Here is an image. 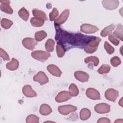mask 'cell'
Instances as JSON below:
<instances>
[{"instance_id": "cell-1", "label": "cell", "mask_w": 123, "mask_h": 123, "mask_svg": "<svg viewBox=\"0 0 123 123\" xmlns=\"http://www.w3.org/2000/svg\"><path fill=\"white\" fill-rule=\"evenodd\" d=\"M55 40L57 43L64 45H69L73 47H77L82 49L87 43L95 37L94 36H88L84 35L80 33H69L62 29L59 25H56Z\"/></svg>"}, {"instance_id": "cell-2", "label": "cell", "mask_w": 123, "mask_h": 123, "mask_svg": "<svg viewBox=\"0 0 123 123\" xmlns=\"http://www.w3.org/2000/svg\"><path fill=\"white\" fill-rule=\"evenodd\" d=\"M101 41L99 37H96L90 40L85 46L84 51L87 53H92L95 52L98 47V46Z\"/></svg>"}, {"instance_id": "cell-3", "label": "cell", "mask_w": 123, "mask_h": 123, "mask_svg": "<svg viewBox=\"0 0 123 123\" xmlns=\"http://www.w3.org/2000/svg\"><path fill=\"white\" fill-rule=\"evenodd\" d=\"M31 56L34 59L41 62H44L50 56V54L45 51L36 50L31 53Z\"/></svg>"}, {"instance_id": "cell-4", "label": "cell", "mask_w": 123, "mask_h": 123, "mask_svg": "<svg viewBox=\"0 0 123 123\" xmlns=\"http://www.w3.org/2000/svg\"><path fill=\"white\" fill-rule=\"evenodd\" d=\"M77 108L72 105H66L60 106L58 107L59 112L62 115H67L72 112L75 111Z\"/></svg>"}, {"instance_id": "cell-5", "label": "cell", "mask_w": 123, "mask_h": 123, "mask_svg": "<svg viewBox=\"0 0 123 123\" xmlns=\"http://www.w3.org/2000/svg\"><path fill=\"white\" fill-rule=\"evenodd\" d=\"M33 80L35 82H38L41 85H43L49 82V78L45 73L42 71L38 72L37 74L34 76Z\"/></svg>"}, {"instance_id": "cell-6", "label": "cell", "mask_w": 123, "mask_h": 123, "mask_svg": "<svg viewBox=\"0 0 123 123\" xmlns=\"http://www.w3.org/2000/svg\"><path fill=\"white\" fill-rule=\"evenodd\" d=\"M37 44V41L35 39L31 37H26L22 40L23 45L25 48L30 50H33Z\"/></svg>"}, {"instance_id": "cell-7", "label": "cell", "mask_w": 123, "mask_h": 123, "mask_svg": "<svg viewBox=\"0 0 123 123\" xmlns=\"http://www.w3.org/2000/svg\"><path fill=\"white\" fill-rule=\"evenodd\" d=\"M80 30L86 34H93L97 32L98 30V28L90 24H84L80 26Z\"/></svg>"}, {"instance_id": "cell-8", "label": "cell", "mask_w": 123, "mask_h": 123, "mask_svg": "<svg viewBox=\"0 0 123 123\" xmlns=\"http://www.w3.org/2000/svg\"><path fill=\"white\" fill-rule=\"evenodd\" d=\"M70 14V11L68 9L64 10L61 14L60 16L54 21V24L56 25H60L65 23L67 20Z\"/></svg>"}, {"instance_id": "cell-9", "label": "cell", "mask_w": 123, "mask_h": 123, "mask_svg": "<svg viewBox=\"0 0 123 123\" xmlns=\"http://www.w3.org/2000/svg\"><path fill=\"white\" fill-rule=\"evenodd\" d=\"M103 6L106 9L112 10L116 9L119 4L118 0H104L102 1Z\"/></svg>"}, {"instance_id": "cell-10", "label": "cell", "mask_w": 123, "mask_h": 123, "mask_svg": "<svg viewBox=\"0 0 123 123\" xmlns=\"http://www.w3.org/2000/svg\"><path fill=\"white\" fill-rule=\"evenodd\" d=\"M119 95L118 92L113 88L108 89L105 93V97L108 100L115 102Z\"/></svg>"}, {"instance_id": "cell-11", "label": "cell", "mask_w": 123, "mask_h": 123, "mask_svg": "<svg viewBox=\"0 0 123 123\" xmlns=\"http://www.w3.org/2000/svg\"><path fill=\"white\" fill-rule=\"evenodd\" d=\"M110 106L105 103H101L96 105L94 107L95 111L98 113L104 114L110 111Z\"/></svg>"}, {"instance_id": "cell-12", "label": "cell", "mask_w": 123, "mask_h": 123, "mask_svg": "<svg viewBox=\"0 0 123 123\" xmlns=\"http://www.w3.org/2000/svg\"><path fill=\"white\" fill-rule=\"evenodd\" d=\"M71 98L69 92L67 91H62L60 92L55 97V101L58 103L66 101Z\"/></svg>"}, {"instance_id": "cell-13", "label": "cell", "mask_w": 123, "mask_h": 123, "mask_svg": "<svg viewBox=\"0 0 123 123\" xmlns=\"http://www.w3.org/2000/svg\"><path fill=\"white\" fill-rule=\"evenodd\" d=\"M86 96L89 98L93 100H98L100 99L99 92L94 88H88L86 92Z\"/></svg>"}, {"instance_id": "cell-14", "label": "cell", "mask_w": 123, "mask_h": 123, "mask_svg": "<svg viewBox=\"0 0 123 123\" xmlns=\"http://www.w3.org/2000/svg\"><path fill=\"white\" fill-rule=\"evenodd\" d=\"M74 76L76 79L81 82H87L89 77L88 74L86 72L81 71L75 72L74 73Z\"/></svg>"}, {"instance_id": "cell-15", "label": "cell", "mask_w": 123, "mask_h": 123, "mask_svg": "<svg viewBox=\"0 0 123 123\" xmlns=\"http://www.w3.org/2000/svg\"><path fill=\"white\" fill-rule=\"evenodd\" d=\"M23 94L26 97L33 98L37 96L36 92L32 89L31 86L25 85L22 88Z\"/></svg>"}, {"instance_id": "cell-16", "label": "cell", "mask_w": 123, "mask_h": 123, "mask_svg": "<svg viewBox=\"0 0 123 123\" xmlns=\"http://www.w3.org/2000/svg\"><path fill=\"white\" fill-rule=\"evenodd\" d=\"M1 4L0 5V9L2 12L10 14L13 13V10L10 5V1L9 0H0Z\"/></svg>"}, {"instance_id": "cell-17", "label": "cell", "mask_w": 123, "mask_h": 123, "mask_svg": "<svg viewBox=\"0 0 123 123\" xmlns=\"http://www.w3.org/2000/svg\"><path fill=\"white\" fill-rule=\"evenodd\" d=\"M47 69L49 73H50L52 75L57 76V77H60L62 72L60 70V69L55 65L54 64H50L49 65Z\"/></svg>"}, {"instance_id": "cell-18", "label": "cell", "mask_w": 123, "mask_h": 123, "mask_svg": "<svg viewBox=\"0 0 123 123\" xmlns=\"http://www.w3.org/2000/svg\"><path fill=\"white\" fill-rule=\"evenodd\" d=\"M115 25L114 24H111L109 26L105 27L102 29L100 33V35L102 37H106L111 34L112 30L115 28Z\"/></svg>"}, {"instance_id": "cell-19", "label": "cell", "mask_w": 123, "mask_h": 123, "mask_svg": "<svg viewBox=\"0 0 123 123\" xmlns=\"http://www.w3.org/2000/svg\"><path fill=\"white\" fill-rule=\"evenodd\" d=\"M19 67V62L17 60L13 58L12 61L6 64V68L11 71H14L17 69Z\"/></svg>"}, {"instance_id": "cell-20", "label": "cell", "mask_w": 123, "mask_h": 123, "mask_svg": "<svg viewBox=\"0 0 123 123\" xmlns=\"http://www.w3.org/2000/svg\"><path fill=\"white\" fill-rule=\"evenodd\" d=\"M52 112L50 107L47 104H43L40 106L39 112L42 115H48Z\"/></svg>"}, {"instance_id": "cell-21", "label": "cell", "mask_w": 123, "mask_h": 123, "mask_svg": "<svg viewBox=\"0 0 123 123\" xmlns=\"http://www.w3.org/2000/svg\"><path fill=\"white\" fill-rule=\"evenodd\" d=\"M30 23L33 26L40 27L44 25V20L39 17H34L31 19Z\"/></svg>"}, {"instance_id": "cell-22", "label": "cell", "mask_w": 123, "mask_h": 123, "mask_svg": "<svg viewBox=\"0 0 123 123\" xmlns=\"http://www.w3.org/2000/svg\"><path fill=\"white\" fill-rule=\"evenodd\" d=\"M32 13L34 17L41 18L43 19L44 21L48 20V17L46 14L43 11L34 8L32 10Z\"/></svg>"}, {"instance_id": "cell-23", "label": "cell", "mask_w": 123, "mask_h": 123, "mask_svg": "<svg viewBox=\"0 0 123 123\" xmlns=\"http://www.w3.org/2000/svg\"><path fill=\"white\" fill-rule=\"evenodd\" d=\"M91 116L90 111L86 108L82 109L80 111V118L82 121L87 120Z\"/></svg>"}, {"instance_id": "cell-24", "label": "cell", "mask_w": 123, "mask_h": 123, "mask_svg": "<svg viewBox=\"0 0 123 123\" xmlns=\"http://www.w3.org/2000/svg\"><path fill=\"white\" fill-rule=\"evenodd\" d=\"M19 16L24 21H26L29 18V12L25 8V7H22L18 12Z\"/></svg>"}, {"instance_id": "cell-25", "label": "cell", "mask_w": 123, "mask_h": 123, "mask_svg": "<svg viewBox=\"0 0 123 123\" xmlns=\"http://www.w3.org/2000/svg\"><path fill=\"white\" fill-rule=\"evenodd\" d=\"M123 25H118L115 31L113 32V35L116 37L119 38L121 41H123Z\"/></svg>"}, {"instance_id": "cell-26", "label": "cell", "mask_w": 123, "mask_h": 123, "mask_svg": "<svg viewBox=\"0 0 123 123\" xmlns=\"http://www.w3.org/2000/svg\"><path fill=\"white\" fill-rule=\"evenodd\" d=\"M69 93L71 97H76L79 94V89L77 86L73 83H72L69 87Z\"/></svg>"}, {"instance_id": "cell-27", "label": "cell", "mask_w": 123, "mask_h": 123, "mask_svg": "<svg viewBox=\"0 0 123 123\" xmlns=\"http://www.w3.org/2000/svg\"><path fill=\"white\" fill-rule=\"evenodd\" d=\"M55 41L52 39H49L45 44V49L48 52H52L54 50Z\"/></svg>"}, {"instance_id": "cell-28", "label": "cell", "mask_w": 123, "mask_h": 123, "mask_svg": "<svg viewBox=\"0 0 123 123\" xmlns=\"http://www.w3.org/2000/svg\"><path fill=\"white\" fill-rule=\"evenodd\" d=\"M47 36V34L44 31H37L35 33V38L37 41H41Z\"/></svg>"}, {"instance_id": "cell-29", "label": "cell", "mask_w": 123, "mask_h": 123, "mask_svg": "<svg viewBox=\"0 0 123 123\" xmlns=\"http://www.w3.org/2000/svg\"><path fill=\"white\" fill-rule=\"evenodd\" d=\"M13 22L12 21L6 18H2L0 22L1 26L5 29L10 28Z\"/></svg>"}, {"instance_id": "cell-30", "label": "cell", "mask_w": 123, "mask_h": 123, "mask_svg": "<svg viewBox=\"0 0 123 123\" xmlns=\"http://www.w3.org/2000/svg\"><path fill=\"white\" fill-rule=\"evenodd\" d=\"M56 49L57 54L59 57L61 58L64 55L66 50L62 45L59 43H57Z\"/></svg>"}, {"instance_id": "cell-31", "label": "cell", "mask_w": 123, "mask_h": 123, "mask_svg": "<svg viewBox=\"0 0 123 123\" xmlns=\"http://www.w3.org/2000/svg\"><path fill=\"white\" fill-rule=\"evenodd\" d=\"M84 62L86 63H89L90 62H92L93 63L94 65L95 66H97L98 64L99 60L98 57H97L96 56H89V57H86L84 60Z\"/></svg>"}, {"instance_id": "cell-32", "label": "cell", "mask_w": 123, "mask_h": 123, "mask_svg": "<svg viewBox=\"0 0 123 123\" xmlns=\"http://www.w3.org/2000/svg\"><path fill=\"white\" fill-rule=\"evenodd\" d=\"M111 69V67L108 64H102L98 70V72L99 74H104L108 73Z\"/></svg>"}, {"instance_id": "cell-33", "label": "cell", "mask_w": 123, "mask_h": 123, "mask_svg": "<svg viewBox=\"0 0 123 123\" xmlns=\"http://www.w3.org/2000/svg\"><path fill=\"white\" fill-rule=\"evenodd\" d=\"M26 122L27 123H38L39 117L35 115L30 114L26 117Z\"/></svg>"}, {"instance_id": "cell-34", "label": "cell", "mask_w": 123, "mask_h": 123, "mask_svg": "<svg viewBox=\"0 0 123 123\" xmlns=\"http://www.w3.org/2000/svg\"><path fill=\"white\" fill-rule=\"evenodd\" d=\"M110 62L113 67H117L121 64V61L118 56H114L111 58Z\"/></svg>"}, {"instance_id": "cell-35", "label": "cell", "mask_w": 123, "mask_h": 123, "mask_svg": "<svg viewBox=\"0 0 123 123\" xmlns=\"http://www.w3.org/2000/svg\"><path fill=\"white\" fill-rule=\"evenodd\" d=\"M104 48L109 54H111L114 52V49L107 41H105L104 45Z\"/></svg>"}, {"instance_id": "cell-36", "label": "cell", "mask_w": 123, "mask_h": 123, "mask_svg": "<svg viewBox=\"0 0 123 123\" xmlns=\"http://www.w3.org/2000/svg\"><path fill=\"white\" fill-rule=\"evenodd\" d=\"M59 14V12L57 8H54L51 11V12L49 13V20L51 21H55L56 19V18L58 16Z\"/></svg>"}, {"instance_id": "cell-37", "label": "cell", "mask_w": 123, "mask_h": 123, "mask_svg": "<svg viewBox=\"0 0 123 123\" xmlns=\"http://www.w3.org/2000/svg\"><path fill=\"white\" fill-rule=\"evenodd\" d=\"M109 40L114 45L118 46L119 44V40L113 35V34H110L109 35Z\"/></svg>"}, {"instance_id": "cell-38", "label": "cell", "mask_w": 123, "mask_h": 123, "mask_svg": "<svg viewBox=\"0 0 123 123\" xmlns=\"http://www.w3.org/2000/svg\"><path fill=\"white\" fill-rule=\"evenodd\" d=\"M0 56L4 61H9L10 60L9 55L4 50L1 48L0 49Z\"/></svg>"}, {"instance_id": "cell-39", "label": "cell", "mask_w": 123, "mask_h": 123, "mask_svg": "<svg viewBox=\"0 0 123 123\" xmlns=\"http://www.w3.org/2000/svg\"><path fill=\"white\" fill-rule=\"evenodd\" d=\"M98 123H110L111 121L109 119L106 117H102L99 118L97 121Z\"/></svg>"}, {"instance_id": "cell-40", "label": "cell", "mask_w": 123, "mask_h": 123, "mask_svg": "<svg viewBox=\"0 0 123 123\" xmlns=\"http://www.w3.org/2000/svg\"><path fill=\"white\" fill-rule=\"evenodd\" d=\"M114 123H123V120L122 119H117V120L114 121Z\"/></svg>"}, {"instance_id": "cell-41", "label": "cell", "mask_w": 123, "mask_h": 123, "mask_svg": "<svg viewBox=\"0 0 123 123\" xmlns=\"http://www.w3.org/2000/svg\"><path fill=\"white\" fill-rule=\"evenodd\" d=\"M119 104L121 106V107H123V98H122L119 101Z\"/></svg>"}]
</instances>
